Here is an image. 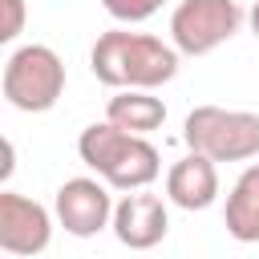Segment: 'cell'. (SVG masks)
<instances>
[{
	"instance_id": "cell-1",
	"label": "cell",
	"mask_w": 259,
	"mask_h": 259,
	"mask_svg": "<svg viewBox=\"0 0 259 259\" xmlns=\"http://www.w3.org/2000/svg\"><path fill=\"white\" fill-rule=\"evenodd\" d=\"M178 49L154 32L109 28L89 49V69L109 89H158L178 77Z\"/></svg>"
},
{
	"instance_id": "cell-2",
	"label": "cell",
	"mask_w": 259,
	"mask_h": 259,
	"mask_svg": "<svg viewBox=\"0 0 259 259\" xmlns=\"http://www.w3.org/2000/svg\"><path fill=\"white\" fill-rule=\"evenodd\" d=\"M77 154L113 190H142V186H150L162 174V158L146 142V134H130L121 125H113L109 117L81 130Z\"/></svg>"
},
{
	"instance_id": "cell-3",
	"label": "cell",
	"mask_w": 259,
	"mask_h": 259,
	"mask_svg": "<svg viewBox=\"0 0 259 259\" xmlns=\"http://www.w3.org/2000/svg\"><path fill=\"white\" fill-rule=\"evenodd\" d=\"M182 142L214 162H251L259 158V113L194 105L182 121Z\"/></svg>"
},
{
	"instance_id": "cell-4",
	"label": "cell",
	"mask_w": 259,
	"mask_h": 259,
	"mask_svg": "<svg viewBox=\"0 0 259 259\" xmlns=\"http://www.w3.org/2000/svg\"><path fill=\"white\" fill-rule=\"evenodd\" d=\"M4 101L20 113H45L65 93V61L49 45H20L4 61Z\"/></svg>"
},
{
	"instance_id": "cell-5",
	"label": "cell",
	"mask_w": 259,
	"mask_h": 259,
	"mask_svg": "<svg viewBox=\"0 0 259 259\" xmlns=\"http://www.w3.org/2000/svg\"><path fill=\"white\" fill-rule=\"evenodd\" d=\"M243 24V8L235 0H182L170 12V45L182 57H206L223 40H231Z\"/></svg>"
},
{
	"instance_id": "cell-6",
	"label": "cell",
	"mask_w": 259,
	"mask_h": 259,
	"mask_svg": "<svg viewBox=\"0 0 259 259\" xmlns=\"http://www.w3.org/2000/svg\"><path fill=\"white\" fill-rule=\"evenodd\" d=\"M109 182L101 178H69L61 190H57V198H53V214H57V223L73 235V239H89V235H97V231H105L109 223H113V198H109V190H105Z\"/></svg>"
},
{
	"instance_id": "cell-7",
	"label": "cell",
	"mask_w": 259,
	"mask_h": 259,
	"mask_svg": "<svg viewBox=\"0 0 259 259\" xmlns=\"http://www.w3.org/2000/svg\"><path fill=\"white\" fill-rule=\"evenodd\" d=\"M53 243V214L16 190H0V251L40 255Z\"/></svg>"
},
{
	"instance_id": "cell-8",
	"label": "cell",
	"mask_w": 259,
	"mask_h": 259,
	"mask_svg": "<svg viewBox=\"0 0 259 259\" xmlns=\"http://www.w3.org/2000/svg\"><path fill=\"white\" fill-rule=\"evenodd\" d=\"M113 235H117V243L121 247H130V251H150V247H158L162 239H166V231H170V214H166V202L158 198V194H146V186L142 190H125V198L113 206Z\"/></svg>"
},
{
	"instance_id": "cell-9",
	"label": "cell",
	"mask_w": 259,
	"mask_h": 259,
	"mask_svg": "<svg viewBox=\"0 0 259 259\" xmlns=\"http://www.w3.org/2000/svg\"><path fill=\"white\" fill-rule=\"evenodd\" d=\"M166 198L182 210H206L219 198V170L214 158L190 150L186 158H178L166 174Z\"/></svg>"
},
{
	"instance_id": "cell-10",
	"label": "cell",
	"mask_w": 259,
	"mask_h": 259,
	"mask_svg": "<svg viewBox=\"0 0 259 259\" xmlns=\"http://www.w3.org/2000/svg\"><path fill=\"white\" fill-rule=\"evenodd\" d=\"M223 223H227V235L239 239V243H259V162H251L231 194H227V206H223Z\"/></svg>"
},
{
	"instance_id": "cell-11",
	"label": "cell",
	"mask_w": 259,
	"mask_h": 259,
	"mask_svg": "<svg viewBox=\"0 0 259 259\" xmlns=\"http://www.w3.org/2000/svg\"><path fill=\"white\" fill-rule=\"evenodd\" d=\"M105 117L130 134H154L166 121V105L150 89H117V97H109L105 105Z\"/></svg>"
},
{
	"instance_id": "cell-12",
	"label": "cell",
	"mask_w": 259,
	"mask_h": 259,
	"mask_svg": "<svg viewBox=\"0 0 259 259\" xmlns=\"http://www.w3.org/2000/svg\"><path fill=\"white\" fill-rule=\"evenodd\" d=\"M162 4H166V0H101V8H105L117 24H142V20H150Z\"/></svg>"
},
{
	"instance_id": "cell-13",
	"label": "cell",
	"mask_w": 259,
	"mask_h": 259,
	"mask_svg": "<svg viewBox=\"0 0 259 259\" xmlns=\"http://www.w3.org/2000/svg\"><path fill=\"white\" fill-rule=\"evenodd\" d=\"M24 32V0H0V40L12 45Z\"/></svg>"
},
{
	"instance_id": "cell-14",
	"label": "cell",
	"mask_w": 259,
	"mask_h": 259,
	"mask_svg": "<svg viewBox=\"0 0 259 259\" xmlns=\"http://www.w3.org/2000/svg\"><path fill=\"white\" fill-rule=\"evenodd\" d=\"M247 20H251V32H255V36H259V0H255V4H251V12H247Z\"/></svg>"
}]
</instances>
